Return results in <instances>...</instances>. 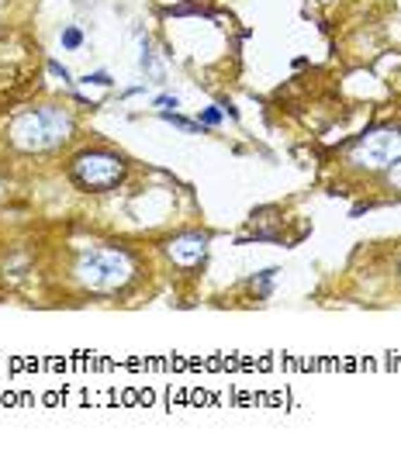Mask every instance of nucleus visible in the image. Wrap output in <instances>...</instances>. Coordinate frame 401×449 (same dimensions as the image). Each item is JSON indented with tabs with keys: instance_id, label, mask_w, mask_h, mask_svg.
I'll return each mask as SVG.
<instances>
[{
	"instance_id": "nucleus-10",
	"label": "nucleus",
	"mask_w": 401,
	"mask_h": 449,
	"mask_svg": "<svg viewBox=\"0 0 401 449\" xmlns=\"http://www.w3.org/2000/svg\"><path fill=\"white\" fill-rule=\"evenodd\" d=\"M153 104H156L160 111H170V108L177 111V108H180V97H173V93H160V97H156Z\"/></svg>"
},
{
	"instance_id": "nucleus-3",
	"label": "nucleus",
	"mask_w": 401,
	"mask_h": 449,
	"mask_svg": "<svg viewBox=\"0 0 401 449\" xmlns=\"http://www.w3.org/2000/svg\"><path fill=\"white\" fill-rule=\"evenodd\" d=\"M125 160L111 149H87L80 156H73L70 163V180L87 190V194H108L125 180Z\"/></svg>"
},
{
	"instance_id": "nucleus-12",
	"label": "nucleus",
	"mask_w": 401,
	"mask_h": 449,
	"mask_svg": "<svg viewBox=\"0 0 401 449\" xmlns=\"http://www.w3.org/2000/svg\"><path fill=\"white\" fill-rule=\"evenodd\" d=\"M388 180H391V187H395V190H401V156H398V163H391V169H388Z\"/></svg>"
},
{
	"instance_id": "nucleus-5",
	"label": "nucleus",
	"mask_w": 401,
	"mask_h": 449,
	"mask_svg": "<svg viewBox=\"0 0 401 449\" xmlns=\"http://www.w3.org/2000/svg\"><path fill=\"white\" fill-rule=\"evenodd\" d=\"M166 256L177 266L194 270V266L204 263V256H208V235L204 232H184V235H177V239L166 242Z\"/></svg>"
},
{
	"instance_id": "nucleus-1",
	"label": "nucleus",
	"mask_w": 401,
	"mask_h": 449,
	"mask_svg": "<svg viewBox=\"0 0 401 449\" xmlns=\"http://www.w3.org/2000/svg\"><path fill=\"white\" fill-rule=\"evenodd\" d=\"M77 131V118L59 104H39L21 115H14L7 124V138L18 152H52L66 145Z\"/></svg>"
},
{
	"instance_id": "nucleus-7",
	"label": "nucleus",
	"mask_w": 401,
	"mask_h": 449,
	"mask_svg": "<svg viewBox=\"0 0 401 449\" xmlns=\"http://www.w3.org/2000/svg\"><path fill=\"white\" fill-rule=\"evenodd\" d=\"M222 115H225L222 108H204L198 115V124L200 128H218V124H222Z\"/></svg>"
},
{
	"instance_id": "nucleus-9",
	"label": "nucleus",
	"mask_w": 401,
	"mask_h": 449,
	"mask_svg": "<svg viewBox=\"0 0 401 449\" xmlns=\"http://www.w3.org/2000/svg\"><path fill=\"white\" fill-rule=\"evenodd\" d=\"M83 83H94V86H111V73H104V70H97V73H87L83 77Z\"/></svg>"
},
{
	"instance_id": "nucleus-8",
	"label": "nucleus",
	"mask_w": 401,
	"mask_h": 449,
	"mask_svg": "<svg viewBox=\"0 0 401 449\" xmlns=\"http://www.w3.org/2000/svg\"><path fill=\"white\" fill-rule=\"evenodd\" d=\"M83 45V32L80 28H66V32H63V48H70V52H73V48H80Z\"/></svg>"
},
{
	"instance_id": "nucleus-11",
	"label": "nucleus",
	"mask_w": 401,
	"mask_h": 449,
	"mask_svg": "<svg viewBox=\"0 0 401 449\" xmlns=\"http://www.w3.org/2000/svg\"><path fill=\"white\" fill-rule=\"evenodd\" d=\"M49 73H52V77H59L63 83H70V70H66V66H59L56 59H49Z\"/></svg>"
},
{
	"instance_id": "nucleus-4",
	"label": "nucleus",
	"mask_w": 401,
	"mask_h": 449,
	"mask_svg": "<svg viewBox=\"0 0 401 449\" xmlns=\"http://www.w3.org/2000/svg\"><path fill=\"white\" fill-rule=\"evenodd\" d=\"M401 156V131L398 128H370L350 145L346 160L357 169L367 173H388L391 163H398Z\"/></svg>"
},
{
	"instance_id": "nucleus-6",
	"label": "nucleus",
	"mask_w": 401,
	"mask_h": 449,
	"mask_svg": "<svg viewBox=\"0 0 401 449\" xmlns=\"http://www.w3.org/2000/svg\"><path fill=\"white\" fill-rule=\"evenodd\" d=\"M277 280V270H263L256 280H253V290H256V297H270V287Z\"/></svg>"
},
{
	"instance_id": "nucleus-2",
	"label": "nucleus",
	"mask_w": 401,
	"mask_h": 449,
	"mask_svg": "<svg viewBox=\"0 0 401 449\" xmlns=\"http://www.w3.org/2000/svg\"><path fill=\"white\" fill-rule=\"evenodd\" d=\"M73 273L94 294H115L135 280V259L118 245H97V249H83L77 256Z\"/></svg>"
}]
</instances>
